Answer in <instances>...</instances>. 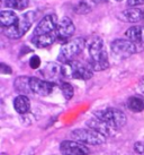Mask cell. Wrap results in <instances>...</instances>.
I'll return each mask as SVG.
<instances>
[{
  "label": "cell",
  "instance_id": "cell-33",
  "mask_svg": "<svg viewBox=\"0 0 144 155\" xmlns=\"http://www.w3.org/2000/svg\"><path fill=\"white\" fill-rule=\"evenodd\" d=\"M143 19H144V15H143Z\"/></svg>",
  "mask_w": 144,
  "mask_h": 155
},
{
  "label": "cell",
  "instance_id": "cell-22",
  "mask_svg": "<svg viewBox=\"0 0 144 155\" xmlns=\"http://www.w3.org/2000/svg\"><path fill=\"white\" fill-rule=\"evenodd\" d=\"M44 74L47 75L49 78L58 77L59 75L62 76V71H61V67L58 66L56 64H47V66L44 68Z\"/></svg>",
  "mask_w": 144,
  "mask_h": 155
},
{
  "label": "cell",
  "instance_id": "cell-31",
  "mask_svg": "<svg viewBox=\"0 0 144 155\" xmlns=\"http://www.w3.org/2000/svg\"><path fill=\"white\" fill-rule=\"evenodd\" d=\"M116 1H123V0H116Z\"/></svg>",
  "mask_w": 144,
  "mask_h": 155
},
{
  "label": "cell",
  "instance_id": "cell-23",
  "mask_svg": "<svg viewBox=\"0 0 144 155\" xmlns=\"http://www.w3.org/2000/svg\"><path fill=\"white\" fill-rule=\"evenodd\" d=\"M60 88H61V92H62V94H63L64 99L65 100H71L73 97V94H74V91H73V87H72L71 84H69V83H61L60 84Z\"/></svg>",
  "mask_w": 144,
  "mask_h": 155
},
{
  "label": "cell",
  "instance_id": "cell-7",
  "mask_svg": "<svg viewBox=\"0 0 144 155\" xmlns=\"http://www.w3.org/2000/svg\"><path fill=\"white\" fill-rule=\"evenodd\" d=\"M71 137L76 142L88 144V145H102L106 142V138L104 135L97 133L96 130L90 128H78L71 133Z\"/></svg>",
  "mask_w": 144,
  "mask_h": 155
},
{
  "label": "cell",
  "instance_id": "cell-27",
  "mask_svg": "<svg viewBox=\"0 0 144 155\" xmlns=\"http://www.w3.org/2000/svg\"><path fill=\"white\" fill-rule=\"evenodd\" d=\"M11 71H13L11 68L6 65V64H1L0 65V73L1 74H11Z\"/></svg>",
  "mask_w": 144,
  "mask_h": 155
},
{
  "label": "cell",
  "instance_id": "cell-30",
  "mask_svg": "<svg viewBox=\"0 0 144 155\" xmlns=\"http://www.w3.org/2000/svg\"><path fill=\"white\" fill-rule=\"evenodd\" d=\"M109 0H96V2L97 5H100V4H105V2H108Z\"/></svg>",
  "mask_w": 144,
  "mask_h": 155
},
{
  "label": "cell",
  "instance_id": "cell-5",
  "mask_svg": "<svg viewBox=\"0 0 144 155\" xmlns=\"http://www.w3.org/2000/svg\"><path fill=\"white\" fill-rule=\"evenodd\" d=\"M144 47L137 45V44L133 43L127 39H117L114 40L111 44H110V50L114 57L118 58V59H126L128 57L135 54L137 52L143 50Z\"/></svg>",
  "mask_w": 144,
  "mask_h": 155
},
{
  "label": "cell",
  "instance_id": "cell-19",
  "mask_svg": "<svg viewBox=\"0 0 144 155\" xmlns=\"http://www.w3.org/2000/svg\"><path fill=\"white\" fill-rule=\"evenodd\" d=\"M127 107L133 112L144 111V97L139 96V95L131 96L127 101Z\"/></svg>",
  "mask_w": 144,
  "mask_h": 155
},
{
  "label": "cell",
  "instance_id": "cell-28",
  "mask_svg": "<svg viewBox=\"0 0 144 155\" xmlns=\"http://www.w3.org/2000/svg\"><path fill=\"white\" fill-rule=\"evenodd\" d=\"M139 88H140V91L142 93H144V77L142 78L140 81V83H139Z\"/></svg>",
  "mask_w": 144,
  "mask_h": 155
},
{
  "label": "cell",
  "instance_id": "cell-9",
  "mask_svg": "<svg viewBox=\"0 0 144 155\" xmlns=\"http://www.w3.org/2000/svg\"><path fill=\"white\" fill-rule=\"evenodd\" d=\"M60 151L63 155H89L90 150L82 143L76 140H63L60 145Z\"/></svg>",
  "mask_w": 144,
  "mask_h": 155
},
{
  "label": "cell",
  "instance_id": "cell-18",
  "mask_svg": "<svg viewBox=\"0 0 144 155\" xmlns=\"http://www.w3.org/2000/svg\"><path fill=\"white\" fill-rule=\"evenodd\" d=\"M14 86H15V90L17 91L18 93H21L20 95L33 93L32 88H30V77H26V76L17 77L14 82Z\"/></svg>",
  "mask_w": 144,
  "mask_h": 155
},
{
  "label": "cell",
  "instance_id": "cell-32",
  "mask_svg": "<svg viewBox=\"0 0 144 155\" xmlns=\"http://www.w3.org/2000/svg\"><path fill=\"white\" fill-rule=\"evenodd\" d=\"M1 155H7V154H5V153H2V154H1Z\"/></svg>",
  "mask_w": 144,
  "mask_h": 155
},
{
  "label": "cell",
  "instance_id": "cell-2",
  "mask_svg": "<svg viewBox=\"0 0 144 155\" xmlns=\"http://www.w3.org/2000/svg\"><path fill=\"white\" fill-rule=\"evenodd\" d=\"M35 19H36V13L33 10L27 12L19 16V19L15 25L2 28V33L9 39H20L30 30V26L35 22Z\"/></svg>",
  "mask_w": 144,
  "mask_h": 155
},
{
  "label": "cell",
  "instance_id": "cell-16",
  "mask_svg": "<svg viewBox=\"0 0 144 155\" xmlns=\"http://www.w3.org/2000/svg\"><path fill=\"white\" fill-rule=\"evenodd\" d=\"M14 108L19 114H27L30 110V100L27 95H18L14 100Z\"/></svg>",
  "mask_w": 144,
  "mask_h": 155
},
{
  "label": "cell",
  "instance_id": "cell-1",
  "mask_svg": "<svg viewBox=\"0 0 144 155\" xmlns=\"http://www.w3.org/2000/svg\"><path fill=\"white\" fill-rule=\"evenodd\" d=\"M89 53V66L93 71H102L109 67L108 54L102 38L93 36L87 44Z\"/></svg>",
  "mask_w": 144,
  "mask_h": 155
},
{
  "label": "cell",
  "instance_id": "cell-13",
  "mask_svg": "<svg viewBox=\"0 0 144 155\" xmlns=\"http://www.w3.org/2000/svg\"><path fill=\"white\" fill-rule=\"evenodd\" d=\"M144 12L139 8H127L117 15L118 19L125 23H137L143 19Z\"/></svg>",
  "mask_w": 144,
  "mask_h": 155
},
{
  "label": "cell",
  "instance_id": "cell-21",
  "mask_svg": "<svg viewBox=\"0 0 144 155\" xmlns=\"http://www.w3.org/2000/svg\"><path fill=\"white\" fill-rule=\"evenodd\" d=\"M30 0H5V6L14 10H24L27 8Z\"/></svg>",
  "mask_w": 144,
  "mask_h": 155
},
{
  "label": "cell",
  "instance_id": "cell-10",
  "mask_svg": "<svg viewBox=\"0 0 144 155\" xmlns=\"http://www.w3.org/2000/svg\"><path fill=\"white\" fill-rule=\"evenodd\" d=\"M76 32V26L73 24L71 18L69 17H63L58 24V28H56V36L58 40L61 41H67L70 38H72V35Z\"/></svg>",
  "mask_w": 144,
  "mask_h": 155
},
{
  "label": "cell",
  "instance_id": "cell-14",
  "mask_svg": "<svg viewBox=\"0 0 144 155\" xmlns=\"http://www.w3.org/2000/svg\"><path fill=\"white\" fill-rule=\"evenodd\" d=\"M86 124L88 126V128L96 130L97 133L104 135L105 137H109L110 135H111V131H113V128L110 126H108L106 122H104L102 119H99L97 117L89 119Z\"/></svg>",
  "mask_w": 144,
  "mask_h": 155
},
{
  "label": "cell",
  "instance_id": "cell-24",
  "mask_svg": "<svg viewBox=\"0 0 144 155\" xmlns=\"http://www.w3.org/2000/svg\"><path fill=\"white\" fill-rule=\"evenodd\" d=\"M30 68L33 69H37L39 66H41V59H39V57L38 56H33L30 58Z\"/></svg>",
  "mask_w": 144,
  "mask_h": 155
},
{
  "label": "cell",
  "instance_id": "cell-17",
  "mask_svg": "<svg viewBox=\"0 0 144 155\" xmlns=\"http://www.w3.org/2000/svg\"><path fill=\"white\" fill-rule=\"evenodd\" d=\"M18 17L16 13L13 10H1L0 12V24H1V28H6V27H10V26L15 25L18 22Z\"/></svg>",
  "mask_w": 144,
  "mask_h": 155
},
{
  "label": "cell",
  "instance_id": "cell-29",
  "mask_svg": "<svg viewBox=\"0 0 144 155\" xmlns=\"http://www.w3.org/2000/svg\"><path fill=\"white\" fill-rule=\"evenodd\" d=\"M33 154H34L33 150H25V151L21 153V155H33Z\"/></svg>",
  "mask_w": 144,
  "mask_h": 155
},
{
  "label": "cell",
  "instance_id": "cell-26",
  "mask_svg": "<svg viewBox=\"0 0 144 155\" xmlns=\"http://www.w3.org/2000/svg\"><path fill=\"white\" fill-rule=\"evenodd\" d=\"M134 151L137 154L144 155V142H136L134 144Z\"/></svg>",
  "mask_w": 144,
  "mask_h": 155
},
{
  "label": "cell",
  "instance_id": "cell-25",
  "mask_svg": "<svg viewBox=\"0 0 144 155\" xmlns=\"http://www.w3.org/2000/svg\"><path fill=\"white\" fill-rule=\"evenodd\" d=\"M126 5L128 8H135L136 6L144 5V0H126Z\"/></svg>",
  "mask_w": 144,
  "mask_h": 155
},
{
  "label": "cell",
  "instance_id": "cell-15",
  "mask_svg": "<svg viewBox=\"0 0 144 155\" xmlns=\"http://www.w3.org/2000/svg\"><path fill=\"white\" fill-rule=\"evenodd\" d=\"M55 40H58V36H56V32L55 33H52V34H45V35H33L32 38V42L35 47L37 48H47L52 45V44L55 42Z\"/></svg>",
  "mask_w": 144,
  "mask_h": 155
},
{
  "label": "cell",
  "instance_id": "cell-4",
  "mask_svg": "<svg viewBox=\"0 0 144 155\" xmlns=\"http://www.w3.org/2000/svg\"><path fill=\"white\" fill-rule=\"evenodd\" d=\"M86 47V41L83 38H74L72 40H69L68 42L61 47L58 56V60L63 62V64H68L74 60L78 54H80L82 50Z\"/></svg>",
  "mask_w": 144,
  "mask_h": 155
},
{
  "label": "cell",
  "instance_id": "cell-3",
  "mask_svg": "<svg viewBox=\"0 0 144 155\" xmlns=\"http://www.w3.org/2000/svg\"><path fill=\"white\" fill-rule=\"evenodd\" d=\"M61 71H62V77L87 81L92 77L93 70L90 68V66L85 65L80 61L73 60L61 66Z\"/></svg>",
  "mask_w": 144,
  "mask_h": 155
},
{
  "label": "cell",
  "instance_id": "cell-8",
  "mask_svg": "<svg viewBox=\"0 0 144 155\" xmlns=\"http://www.w3.org/2000/svg\"><path fill=\"white\" fill-rule=\"evenodd\" d=\"M58 16L55 14H50L46 15L45 17H43L38 24L36 25L34 30V34L33 35H45V34H52L56 32L58 28Z\"/></svg>",
  "mask_w": 144,
  "mask_h": 155
},
{
  "label": "cell",
  "instance_id": "cell-20",
  "mask_svg": "<svg viewBox=\"0 0 144 155\" xmlns=\"http://www.w3.org/2000/svg\"><path fill=\"white\" fill-rule=\"evenodd\" d=\"M96 6H97L96 0H80L79 4L76 6V12L81 15H86L90 13Z\"/></svg>",
  "mask_w": 144,
  "mask_h": 155
},
{
  "label": "cell",
  "instance_id": "cell-12",
  "mask_svg": "<svg viewBox=\"0 0 144 155\" xmlns=\"http://www.w3.org/2000/svg\"><path fill=\"white\" fill-rule=\"evenodd\" d=\"M125 38L133 43L144 47V26L135 25L127 28L125 32Z\"/></svg>",
  "mask_w": 144,
  "mask_h": 155
},
{
  "label": "cell",
  "instance_id": "cell-6",
  "mask_svg": "<svg viewBox=\"0 0 144 155\" xmlns=\"http://www.w3.org/2000/svg\"><path fill=\"white\" fill-rule=\"evenodd\" d=\"M96 117L102 119L104 122H106L107 125L110 126L113 129H119L125 126L127 121L126 114L123 111H121L118 109L108 108L104 110H99L96 113Z\"/></svg>",
  "mask_w": 144,
  "mask_h": 155
},
{
  "label": "cell",
  "instance_id": "cell-11",
  "mask_svg": "<svg viewBox=\"0 0 144 155\" xmlns=\"http://www.w3.org/2000/svg\"><path fill=\"white\" fill-rule=\"evenodd\" d=\"M30 88L32 92L41 96H47L54 90V84L49 81H43L36 77H30Z\"/></svg>",
  "mask_w": 144,
  "mask_h": 155
}]
</instances>
